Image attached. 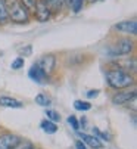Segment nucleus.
Wrapping results in <instances>:
<instances>
[{
  "instance_id": "nucleus-1",
  "label": "nucleus",
  "mask_w": 137,
  "mask_h": 149,
  "mask_svg": "<svg viewBox=\"0 0 137 149\" xmlns=\"http://www.w3.org/2000/svg\"><path fill=\"white\" fill-rule=\"evenodd\" d=\"M2 2L8 10L9 19H12L13 22H18V24L28 22V10L21 5L19 0H2Z\"/></svg>"
},
{
  "instance_id": "nucleus-2",
  "label": "nucleus",
  "mask_w": 137,
  "mask_h": 149,
  "mask_svg": "<svg viewBox=\"0 0 137 149\" xmlns=\"http://www.w3.org/2000/svg\"><path fill=\"white\" fill-rule=\"evenodd\" d=\"M106 80H108V84L113 89H125V87H130L134 83L133 77L128 72L122 71V70L108 71L106 72Z\"/></svg>"
},
{
  "instance_id": "nucleus-3",
  "label": "nucleus",
  "mask_w": 137,
  "mask_h": 149,
  "mask_svg": "<svg viewBox=\"0 0 137 149\" xmlns=\"http://www.w3.org/2000/svg\"><path fill=\"white\" fill-rule=\"evenodd\" d=\"M133 50V41L130 38H121L117 41L115 46H112L109 50V55L112 56H121V55H128Z\"/></svg>"
},
{
  "instance_id": "nucleus-4",
  "label": "nucleus",
  "mask_w": 137,
  "mask_h": 149,
  "mask_svg": "<svg viewBox=\"0 0 137 149\" xmlns=\"http://www.w3.org/2000/svg\"><path fill=\"white\" fill-rule=\"evenodd\" d=\"M19 142H21V139L16 134L5 133L0 136V149H13Z\"/></svg>"
},
{
  "instance_id": "nucleus-5",
  "label": "nucleus",
  "mask_w": 137,
  "mask_h": 149,
  "mask_svg": "<svg viewBox=\"0 0 137 149\" xmlns=\"http://www.w3.org/2000/svg\"><path fill=\"white\" fill-rule=\"evenodd\" d=\"M34 13H35V18L40 21V22H44V21H47L50 18L52 12L49 10V8L46 6L41 0H37V5L34 8Z\"/></svg>"
},
{
  "instance_id": "nucleus-6",
  "label": "nucleus",
  "mask_w": 137,
  "mask_h": 149,
  "mask_svg": "<svg viewBox=\"0 0 137 149\" xmlns=\"http://www.w3.org/2000/svg\"><path fill=\"white\" fill-rule=\"evenodd\" d=\"M55 62H56L55 56H53V55H47V56H43L41 61L37 63V65L43 70V72H44L46 75H49V74L53 71V68H55Z\"/></svg>"
},
{
  "instance_id": "nucleus-7",
  "label": "nucleus",
  "mask_w": 137,
  "mask_h": 149,
  "mask_svg": "<svg viewBox=\"0 0 137 149\" xmlns=\"http://www.w3.org/2000/svg\"><path fill=\"white\" fill-rule=\"evenodd\" d=\"M78 136H80L81 142H83L84 145H88L90 148H93V149H100V148H103L100 139H97L96 136H90V134H86V133H78Z\"/></svg>"
},
{
  "instance_id": "nucleus-8",
  "label": "nucleus",
  "mask_w": 137,
  "mask_h": 149,
  "mask_svg": "<svg viewBox=\"0 0 137 149\" xmlns=\"http://www.w3.org/2000/svg\"><path fill=\"white\" fill-rule=\"evenodd\" d=\"M136 97V92H122V93H117L112 97V103L113 105H124L130 100H133Z\"/></svg>"
},
{
  "instance_id": "nucleus-9",
  "label": "nucleus",
  "mask_w": 137,
  "mask_h": 149,
  "mask_svg": "<svg viewBox=\"0 0 137 149\" xmlns=\"http://www.w3.org/2000/svg\"><path fill=\"white\" fill-rule=\"evenodd\" d=\"M28 77H30L33 81L38 83V84H40V83H43L46 78H47V75H46V74L43 72V70L37 65V63L30 68V71H28Z\"/></svg>"
},
{
  "instance_id": "nucleus-10",
  "label": "nucleus",
  "mask_w": 137,
  "mask_h": 149,
  "mask_svg": "<svg viewBox=\"0 0 137 149\" xmlns=\"http://www.w3.org/2000/svg\"><path fill=\"white\" fill-rule=\"evenodd\" d=\"M115 28L118 31H124L128 34H136L137 33V22L136 21H122V22L117 24Z\"/></svg>"
},
{
  "instance_id": "nucleus-11",
  "label": "nucleus",
  "mask_w": 137,
  "mask_h": 149,
  "mask_svg": "<svg viewBox=\"0 0 137 149\" xmlns=\"http://www.w3.org/2000/svg\"><path fill=\"white\" fill-rule=\"evenodd\" d=\"M0 105L5 108H22L24 103L18 99H13L10 96H0Z\"/></svg>"
},
{
  "instance_id": "nucleus-12",
  "label": "nucleus",
  "mask_w": 137,
  "mask_h": 149,
  "mask_svg": "<svg viewBox=\"0 0 137 149\" xmlns=\"http://www.w3.org/2000/svg\"><path fill=\"white\" fill-rule=\"evenodd\" d=\"M40 127L43 129V132L47 133V134H53V133L58 132L56 123H53V121H50V120H43V121L40 123Z\"/></svg>"
},
{
  "instance_id": "nucleus-13",
  "label": "nucleus",
  "mask_w": 137,
  "mask_h": 149,
  "mask_svg": "<svg viewBox=\"0 0 137 149\" xmlns=\"http://www.w3.org/2000/svg\"><path fill=\"white\" fill-rule=\"evenodd\" d=\"M41 2L49 8L50 12H59L61 8H62V5H63L62 0H41Z\"/></svg>"
},
{
  "instance_id": "nucleus-14",
  "label": "nucleus",
  "mask_w": 137,
  "mask_h": 149,
  "mask_svg": "<svg viewBox=\"0 0 137 149\" xmlns=\"http://www.w3.org/2000/svg\"><path fill=\"white\" fill-rule=\"evenodd\" d=\"M50 102H52L50 97H49V96H46L44 93H40V95L35 96V103L40 105V106H49Z\"/></svg>"
},
{
  "instance_id": "nucleus-15",
  "label": "nucleus",
  "mask_w": 137,
  "mask_h": 149,
  "mask_svg": "<svg viewBox=\"0 0 137 149\" xmlns=\"http://www.w3.org/2000/svg\"><path fill=\"white\" fill-rule=\"evenodd\" d=\"M9 22V15H8V10L3 5V2L0 0V24H8Z\"/></svg>"
},
{
  "instance_id": "nucleus-16",
  "label": "nucleus",
  "mask_w": 137,
  "mask_h": 149,
  "mask_svg": "<svg viewBox=\"0 0 137 149\" xmlns=\"http://www.w3.org/2000/svg\"><path fill=\"white\" fill-rule=\"evenodd\" d=\"M74 108L77 111H88L91 108V105L88 102H83V100H75L74 102Z\"/></svg>"
},
{
  "instance_id": "nucleus-17",
  "label": "nucleus",
  "mask_w": 137,
  "mask_h": 149,
  "mask_svg": "<svg viewBox=\"0 0 137 149\" xmlns=\"http://www.w3.org/2000/svg\"><path fill=\"white\" fill-rule=\"evenodd\" d=\"M46 117H47V120H50V121H53V123L61 121V115H59L55 109H46Z\"/></svg>"
},
{
  "instance_id": "nucleus-18",
  "label": "nucleus",
  "mask_w": 137,
  "mask_h": 149,
  "mask_svg": "<svg viewBox=\"0 0 137 149\" xmlns=\"http://www.w3.org/2000/svg\"><path fill=\"white\" fill-rule=\"evenodd\" d=\"M19 2L27 10H34V8L37 5V0H19Z\"/></svg>"
},
{
  "instance_id": "nucleus-19",
  "label": "nucleus",
  "mask_w": 137,
  "mask_h": 149,
  "mask_svg": "<svg viewBox=\"0 0 137 149\" xmlns=\"http://www.w3.org/2000/svg\"><path fill=\"white\" fill-rule=\"evenodd\" d=\"M24 63H25L24 58L19 56V58H16V59H15V61L10 63V68H12V70H21L22 67H24Z\"/></svg>"
},
{
  "instance_id": "nucleus-20",
  "label": "nucleus",
  "mask_w": 137,
  "mask_h": 149,
  "mask_svg": "<svg viewBox=\"0 0 137 149\" xmlns=\"http://www.w3.org/2000/svg\"><path fill=\"white\" fill-rule=\"evenodd\" d=\"M68 123L71 124V127L75 130V132H78L80 130V123H78V120H77V117L75 115H70L68 117Z\"/></svg>"
},
{
  "instance_id": "nucleus-21",
  "label": "nucleus",
  "mask_w": 137,
  "mask_h": 149,
  "mask_svg": "<svg viewBox=\"0 0 137 149\" xmlns=\"http://www.w3.org/2000/svg\"><path fill=\"white\" fill-rule=\"evenodd\" d=\"M13 149H34L33 148V143L28 142V140H21Z\"/></svg>"
},
{
  "instance_id": "nucleus-22",
  "label": "nucleus",
  "mask_w": 137,
  "mask_h": 149,
  "mask_svg": "<svg viewBox=\"0 0 137 149\" xmlns=\"http://www.w3.org/2000/svg\"><path fill=\"white\" fill-rule=\"evenodd\" d=\"M83 5H84V0H72L71 8H72V10H74L75 13H78V12L83 9Z\"/></svg>"
},
{
  "instance_id": "nucleus-23",
  "label": "nucleus",
  "mask_w": 137,
  "mask_h": 149,
  "mask_svg": "<svg viewBox=\"0 0 137 149\" xmlns=\"http://www.w3.org/2000/svg\"><path fill=\"white\" fill-rule=\"evenodd\" d=\"M93 132H95V133H96V134H97V136H99L100 139H103V140H106V142H109V139H111V136H109V134H106V133H103V132H100V130L97 129V127H95V129H93ZM99 137H97V139H99Z\"/></svg>"
},
{
  "instance_id": "nucleus-24",
  "label": "nucleus",
  "mask_w": 137,
  "mask_h": 149,
  "mask_svg": "<svg viewBox=\"0 0 137 149\" xmlns=\"http://www.w3.org/2000/svg\"><path fill=\"white\" fill-rule=\"evenodd\" d=\"M99 93H100V92H99L97 89H95V90H88V92L86 93V96H87L88 99H93V97H97Z\"/></svg>"
},
{
  "instance_id": "nucleus-25",
  "label": "nucleus",
  "mask_w": 137,
  "mask_h": 149,
  "mask_svg": "<svg viewBox=\"0 0 137 149\" xmlns=\"http://www.w3.org/2000/svg\"><path fill=\"white\" fill-rule=\"evenodd\" d=\"M21 53H24V55H30L31 53V46H27V47H21L19 49Z\"/></svg>"
},
{
  "instance_id": "nucleus-26",
  "label": "nucleus",
  "mask_w": 137,
  "mask_h": 149,
  "mask_svg": "<svg viewBox=\"0 0 137 149\" xmlns=\"http://www.w3.org/2000/svg\"><path fill=\"white\" fill-rule=\"evenodd\" d=\"M75 149H87V148H86V145L81 140H77L75 142Z\"/></svg>"
},
{
  "instance_id": "nucleus-27",
  "label": "nucleus",
  "mask_w": 137,
  "mask_h": 149,
  "mask_svg": "<svg viewBox=\"0 0 137 149\" xmlns=\"http://www.w3.org/2000/svg\"><path fill=\"white\" fill-rule=\"evenodd\" d=\"M62 2H65V3H66L68 6H70V8H71V5H72V0H62Z\"/></svg>"
}]
</instances>
